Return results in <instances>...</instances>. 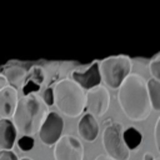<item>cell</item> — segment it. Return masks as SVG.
<instances>
[{
    "mask_svg": "<svg viewBox=\"0 0 160 160\" xmlns=\"http://www.w3.org/2000/svg\"><path fill=\"white\" fill-rule=\"evenodd\" d=\"M118 101L124 114L132 121L145 120L151 111L146 80L139 74H129L118 88Z\"/></svg>",
    "mask_w": 160,
    "mask_h": 160,
    "instance_id": "6da1fadb",
    "label": "cell"
},
{
    "mask_svg": "<svg viewBox=\"0 0 160 160\" xmlns=\"http://www.w3.org/2000/svg\"><path fill=\"white\" fill-rule=\"evenodd\" d=\"M46 116V106L35 94L25 95L18 100L12 115V125L22 136H31L39 131Z\"/></svg>",
    "mask_w": 160,
    "mask_h": 160,
    "instance_id": "7a4b0ae2",
    "label": "cell"
},
{
    "mask_svg": "<svg viewBox=\"0 0 160 160\" xmlns=\"http://www.w3.org/2000/svg\"><path fill=\"white\" fill-rule=\"evenodd\" d=\"M54 104L69 118H76L85 110L84 90L72 80L62 79L52 89Z\"/></svg>",
    "mask_w": 160,
    "mask_h": 160,
    "instance_id": "3957f363",
    "label": "cell"
},
{
    "mask_svg": "<svg viewBox=\"0 0 160 160\" xmlns=\"http://www.w3.org/2000/svg\"><path fill=\"white\" fill-rule=\"evenodd\" d=\"M131 59L126 55H116L104 59L99 65L101 81L111 88L118 89L131 70Z\"/></svg>",
    "mask_w": 160,
    "mask_h": 160,
    "instance_id": "277c9868",
    "label": "cell"
},
{
    "mask_svg": "<svg viewBox=\"0 0 160 160\" xmlns=\"http://www.w3.org/2000/svg\"><path fill=\"white\" fill-rule=\"evenodd\" d=\"M102 145L106 156L112 160H128L130 150L122 140V125L120 122H110L102 131Z\"/></svg>",
    "mask_w": 160,
    "mask_h": 160,
    "instance_id": "5b68a950",
    "label": "cell"
},
{
    "mask_svg": "<svg viewBox=\"0 0 160 160\" xmlns=\"http://www.w3.org/2000/svg\"><path fill=\"white\" fill-rule=\"evenodd\" d=\"M55 160H82L84 146L81 141L72 135H62L54 146Z\"/></svg>",
    "mask_w": 160,
    "mask_h": 160,
    "instance_id": "8992f818",
    "label": "cell"
},
{
    "mask_svg": "<svg viewBox=\"0 0 160 160\" xmlns=\"http://www.w3.org/2000/svg\"><path fill=\"white\" fill-rule=\"evenodd\" d=\"M110 94L106 88L99 85L85 94V109L94 118H101L109 109Z\"/></svg>",
    "mask_w": 160,
    "mask_h": 160,
    "instance_id": "52a82bcc",
    "label": "cell"
},
{
    "mask_svg": "<svg viewBox=\"0 0 160 160\" xmlns=\"http://www.w3.org/2000/svg\"><path fill=\"white\" fill-rule=\"evenodd\" d=\"M62 129H64L62 118L58 112H49V114H46L40 129H39V138L48 146L55 145V142L61 136Z\"/></svg>",
    "mask_w": 160,
    "mask_h": 160,
    "instance_id": "ba28073f",
    "label": "cell"
},
{
    "mask_svg": "<svg viewBox=\"0 0 160 160\" xmlns=\"http://www.w3.org/2000/svg\"><path fill=\"white\" fill-rule=\"evenodd\" d=\"M71 80L76 82L81 89H86V90L99 86L101 82L99 74V62L94 61L85 71H78V70L72 71Z\"/></svg>",
    "mask_w": 160,
    "mask_h": 160,
    "instance_id": "9c48e42d",
    "label": "cell"
},
{
    "mask_svg": "<svg viewBox=\"0 0 160 160\" xmlns=\"http://www.w3.org/2000/svg\"><path fill=\"white\" fill-rule=\"evenodd\" d=\"M18 104V90L6 85L0 90V118L10 119Z\"/></svg>",
    "mask_w": 160,
    "mask_h": 160,
    "instance_id": "30bf717a",
    "label": "cell"
},
{
    "mask_svg": "<svg viewBox=\"0 0 160 160\" xmlns=\"http://www.w3.org/2000/svg\"><path fill=\"white\" fill-rule=\"evenodd\" d=\"M78 131H79V135L81 139L91 142L96 139V136L99 134V124L92 115L85 114L81 118V120L79 121Z\"/></svg>",
    "mask_w": 160,
    "mask_h": 160,
    "instance_id": "8fae6325",
    "label": "cell"
},
{
    "mask_svg": "<svg viewBox=\"0 0 160 160\" xmlns=\"http://www.w3.org/2000/svg\"><path fill=\"white\" fill-rule=\"evenodd\" d=\"M16 140V130L10 119L0 120V149L11 150Z\"/></svg>",
    "mask_w": 160,
    "mask_h": 160,
    "instance_id": "7c38bea8",
    "label": "cell"
},
{
    "mask_svg": "<svg viewBox=\"0 0 160 160\" xmlns=\"http://www.w3.org/2000/svg\"><path fill=\"white\" fill-rule=\"evenodd\" d=\"M28 76V71L19 66V65H10L9 68L5 69V80L6 82H9L11 88L14 89H19L24 85L25 82V79Z\"/></svg>",
    "mask_w": 160,
    "mask_h": 160,
    "instance_id": "4fadbf2b",
    "label": "cell"
},
{
    "mask_svg": "<svg viewBox=\"0 0 160 160\" xmlns=\"http://www.w3.org/2000/svg\"><path fill=\"white\" fill-rule=\"evenodd\" d=\"M122 140L129 150H134L141 144L142 135L136 128L130 126L126 130H122Z\"/></svg>",
    "mask_w": 160,
    "mask_h": 160,
    "instance_id": "5bb4252c",
    "label": "cell"
},
{
    "mask_svg": "<svg viewBox=\"0 0 160 160\" xmlns=\"http://www.w3.org/2000/svg\"><path fill=\"white\" fill-rule=\"evenodd\" d=\"M146 89H148L151 109L159 111L160 110V81L150 79L149 81H146Z\"/></svg>",
    "mask_w": 160,
    "mask_h": 160,
    "instance_id": "9a60e30c",
    "label": "cell"
},
{
    "mask_svg": "<svg viewBox=\"0 0 160 160\" xmlns=\"http://www.w3.org/2000/svg\"><path fill=\"white\" fill-rule=\"evenodd\" d=\"M44 79H45V75H44L42 69H41V68H39V66H35V68H32V69H31L30 74L26 76V79H25V80L34 81L35 84H38V85L40 86V85L42 84Z\"/></svg>",
    "mask_w": 160,
    "mask_h": 160,
    "instance_id": "2e32d148",
    "label": "cell"
},
{
    "mask_svg": "<svg viewBox=\"0 0 160 160\" xmlns=\"http://www.w3.org/2000/svg\"><path fill=\"white\" fill-rule=\"evenodd\" d=\"M150 74L154 80L160 81V55H156L150 62Z\"/></svg>",
    "mask_w": 160,
    "mask_h": 160,
    "instance_id": "e0dca14e",
    "label": "cell"
},
{
    "mask_svg": "<svg viewBox=\"0 0 160 160\" xmlns=\"http://www.w3.org/2000/svg\"><path fill=\"white\" fill-rule=\"evenodd\" d=\"M18 146L21 151H30L34 148V139L32 136H21L18 140Z\"/></svg>",
    "mask_w": 160,
    "mask_h": 160,
    "instance_id": "ac0fdd59",
    "label": "cell"
},
{
    "mask_svg": "<svg viewBox=\"0 0 160 160\" xmlns=\"http://www.w3.org/2000/svg\"><path fill=\"white\" fill-rule=\"evenodd\" d=\"M40 89V86L38 84H35L34 81H30V80H25L24 85H22V94L24 96L25 95H30V94H35L38 92Z\"/></svg>",
    "mask_w": 160,
    "mask_h": 160,
    "instance_id": "d6986e66",
    "label": "cell"
},
{
    "mask_svg": "<svg viewBox=\"0 0 160 160\" xmlns=\"http://www.w3.org/2000/svg\"><path fill=\"white\" fill-rule=\"evenodd\" d=\"M42 101L45 106H51L54 104V92L51 88H46L42 92Z\"/></svg>",
    "mask_w": 160,
    "mask_h": 160,
    "instance_id": "ffe728a7",
    "label": "cell"
},
{
    "mask_svg": "<svg viewBox=\"0 0 160 160\" xmlns=\"http://www.w3.org/2000/svg\"><path fill=\"white\" fill-rule=\"evenodd\" d=\"M0 160H18V156L11 150H0Z\"/></svg>",
    "mask_w": 160,
    "mask_h": 160,
    "instance_id": "44dd1931",
    "label": "cell"
},
{
    "mask_svg": "<svg viewBox=\"0 0 160 160\" xmlns=\"http://www.w3.org/2000/svg\"><path fill=\"white\" fill-rule=\"evenodd\" d=\"M159 124H160V118L156 119L155 122V130H154V135H155V146L159 150Z\"/></svg>",
    "mask_w": 160,
    "mask_h": 160,
    "instance_id": "7402d4cb",
    "label": "cell"
},
{
    "mask_svg": "<svg viewBox=\"0 0 160 160\" xmlns=\"http://www.w3.org/2000/svg\"><path fill=\"white\" fill-rule=\"evenodd\" d=\"M144 160H155V158L151 152H145L144 154Z\"/></svg>",
    "mask_w": 160,
    "mask_h": 160,
    "instance_id": "603a6c76",
    "label": "cell"
},
{
    "mask_svg": "<svg viewBox=\"0 0 160 160\" xmlns=\"http://www.w3.org/2000/svg\"><path fill=\"white\" fill-rule=\"evenodd\" d=\"M6 84H8V82H6L5 78H4L2 75H0V90H1L2 88H5V86H6Z\"/></svg>",
    "mask_w": 160,
    "mask_h": 160,
    "instance_id": "cb8c5ba5",
    "label": "cell"
},
{
    "mask_svg": "<svg viewBox=\"0 0 160 160\" xmlns=\"http://www.w3.org/2000/svg\"><path fill=\"white\" fill-rule=\"evenodd\" d=\"M95 160H112V159H110L109 156H106V155H102V154H101V155H98Z\"/></svg>",
    "mask_w": 160,
    "mask_h": 160,
    "instance_id": "d4e9b609",
    "label": "cell"
},
{
    "mask_svg": "<svg viewBox=\"0 0 160 160\" xmlns=\"http://www.w3.org/2000/svg\"><path fill=\"white\" fill-rule=\"evenodd\" d=\"M20 160H32V159H30V158H22V159H20Z\"/></svg>",
    "mask_w": 160,
    "mask_h": 160,
    "instance_id": "484cf974",
    "label": "cell"
},
{
    "mask_svg": "<svg viewBox=\"0 0 160 160\" xmlns=\"http://www.w3.org/2000/svg\"><path fill=\"white\" fill-rule=\"evenodd\" d=\"M155 160H160V159H155Z\"/></svg>",
    "mask_w": 160,
    "mask_h": 160,
    "instance_id": "4316f807",
    "label": "cell"
}]
</instances>
